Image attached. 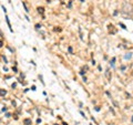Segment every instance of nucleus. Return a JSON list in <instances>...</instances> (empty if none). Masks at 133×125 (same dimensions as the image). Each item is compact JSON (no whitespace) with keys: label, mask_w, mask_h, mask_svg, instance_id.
<instances>
[{"label":"nucleus","mask_w":133,"mask_h":125,"mask_svg":"<svg viewBox=\"0 0 133 125\" xmlns=\"http://www.w3.org/2000/svg\"><path fill=\"white\" fill-rule=\"evenodd\" d=\"M122 13L123 15H128V16H131L133 13V6L130 2H124L122 6Z\"/></svg>","instance_id":"f257e3e1"}]
</instances>
